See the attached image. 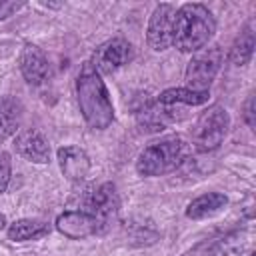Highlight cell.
I'll return each mask as SVG.
<instances>
[{"label":"cell","instance_id":"9a60e30c","mask_svg":"<svg viewBox=\"0 0 256 256\" xmlns=\"http://www.w3.org/2000/svg\"><path fill=\"white\" fill-rule=\"evenodd\" d=\"M22 122V104L12 96H0V142L16 134Z\"/></svg>","mask_w":256,"mask_h":256},{"label":"cell","instance_id":"5bb4252c","mask_svg":"<svg viewBox=\"0 0 256 256\" xmlns=\"http://www.w3.org/2000/svg\"><path fill=\"white\" fill-rule=\"evenodd\" d=\"M228 204L226 194L222 192H206L198 198H194L188 208H186V216L190 220H202V218H210L218 212H222Z\"/></svg>","mask_w":256,"mask_h":256},{"label":"cell","instance_id":"603a6c76","mask_svg":"<svg viewBox=\"0 0 256 256\" xmlns=\"http://www.w3.org/2000/svg\"><path fill=\"white\" fill-rule=\"evenodd\" d=\"M246 256H252V254H246Z\"/></svg>","mask_w":256,"mask_h":256},{"label":"cell","instance_id":"9c48e42d","mask_svg":"<svg viewBox=\"0 0 256 256\" xmlns=\"http://www.w3.org/2000/svg\"><path fill=\"white\" fill-rule=\"evenodd\" d=\"M134 56V48L128 40L124 38H112L106 40L104 44H100L92 56V66L100 72V74H112L116 70H120L122 66H126Z\"/></svg>","mask_w":256,"mask_h":256},{"label":"cell","instance_id":"3957f363","mask_svg":"<svg viewBox=\"0 0 256 256\" xmlns=\"http://www.w3.org/2000/svg\"><path fill=\"white\" fill-rule=\"evenodd\" d=\"M190 154V142L180 134L164 136L148 144L136 160V170L142 176H164L180 168Z\"/></svg>","mask_w":256,"mask_h":256},{"label":"cell","instance_id":"44dd1931","mask_svg":"<svg viewBox=\"0 0 256 256\" xmlns=\"http://www.w3.org/2000/svg\"><path fill=\"white\" fill-rule=\"evenodd\" d=\"M20 8H22V2H0V20L12 16Z\"/></svg>","mask_w":256,"mask_h":256},{"label":"cell","instance_id":"8fae6325","mask_svg":"<svg viewBox=\"0 0 256 256\" xmlns=\"http://www.w3.org/2000/svg\"><path fill=\"white\" fill-rule=\"evenodd\" d=\"M14 148L28 162H34V164L50 162V144L44 138V134L36 128L22 130L14 140Z\"/></svg>","mask_w":256,"mask_h":256},{"label":"cell","instance_id":"e0dca14e","mask_svg":"<svg viewBox=\"0 0 256 256\" xmlns=\"http://www.w3.org/2000/svg\"><path fill=\"white\" fill-rule=\"evenodd\" d=\"M210 92H194L190 88H168L158 96L160 104H170V106H178V104H186V106H198L208 102Z\"/></svg>","mask_w":256,"mask_h":256},{"label":"cell","instance_id":"4fadbf2b","mask_svg":"<svg viewBox=\"0 0 256 256\" xmlns=\"http://www.w3.org/2000/svg\"><path fill=\"white\" fill-rule=\"evenodd\" d=\"M180 112H182V110H180L178 106L154 102V104H146V106L138 112V122H140V126H144L146 130L154 132V130H162V128H166L168 124L180 120V118H182Z\"/></svg>","mask_w":256,"mask_h":256},{"label":"cell","instance_id":"ba28073f","mask_svg":"<svg viewBox=\"0 0 256 256\" xmlns=\"http://www.w3.org/2000/svg\"><path fill=\"white\" fill-rule=\"evenodd\" d=\"M56 230L64 234L70 240H80L88 236L102 234L106 228V222L96 218L94 214H88L84 210H66L56 218Z\"/></svg>","mask_w":256,"mask_h":256},{"label":"cell","instance_id":"5b68a950","mask_svg":"<svg viewBox=\"0 0 256 256\" xmlns=\"http://www.w3.org/2000/svg\"><path fill=\"white\" fill-rule=\"evenodd\" d=\"M224 54L220 50V46H208L198 50L192 60L186 66L184 72V82L186 88L194 90V92H208L210 84L214 82L216 74L220 72Z\"/></svg>","mask_w":256,"mask_h":256},{"label":"cell","instance_id":"ac0fdd59","mask_svg":"<svg viewBox=\"0 0 256 256\" xmlns=\"http://www.w3.org/2000/svg\"><path fill=\"white\" fill-rule=\"evenodd\" d=\"M252 54H254V32L250 26H246L230 48V62L234 66H246Z\"/></svg>","mask_w":256,"mask_h":256},{"label":"cell","instance_id":"30bf717a","mask_svg":"<svg viewBox=\"0 0 256 256\" xmlns=\"http://www.w3.org/2000/svg\"><path fill=\"white\" fill-rule=\"evenodd\" d=\"M20 72L30 86H42L50 78V64L46 54L36 44H24L18 56Z\"/></svg>","mask_w":256,"mask_h":256},{"label":"cell","instance_id":"8992f818","mask_svg":"<svg viewBox=\"0 0 256 256\" xmlns=\"http://www.w3.org/2000/svg\"><path fill=\"white\" fill-rule=\"evenodd\" d=\"M120 204L116 186L112 182H100V184H92L88 188H84V192L78 198V210H84L88 214H94L96 218L108 222L110 216L116 214Z\"/></svg>","mask_w":256,"mask_h":256},{"label":"cell","instance_id":"d6986e66","mask_svg":"<svg viewBox=\"0 0 256 256\" xmlns=\"http://www.w3.org/2000/svg\"><path fill=\"white\" fill-rule=\"evenodd\" d=\"M12 176V160L6 150H0V192H6Z\"/></svg>","mask_w":256,"mask_h":256},{"label":"cell","instance_id":"6da1fadb","mask_svg":"<svg viewBox=\"0 0 256 256\" xmlns=\"http://www.w3.org/2000/svg\"><path fill=\"white\" fill-rule=\"evenodd\" d=\"M76 98L80 106V114L88 128L104 130L114 120V106L108 94V88L102 80V74L86 62L76 78Z\"/></svg>","mask_w":256,"mask_h":256},{"label":"cell","instance_id":"277c9868","mask_svg":"<svg viewBox=\"0 0 256 256\" xmlns=\"http://www.w3.org/2000/svg\"><path fill=\"white\" fill-rule=\"evenodd\" d=\"M228 128H230V114L226 112L224 106L214 104L198 116L192 128V146L198 152H212L222 144Z\"/></svg>","mask_w":256,"mask_h":256},{"label":"cell","instance_id":"2e32d148","mask_svg":"<svg viewBox=\"0 0 256 256\" xmlns=\"http://www.w3.org/2000/svg\"><path fill=\"white\" fill-rule=\"evenodd\" d=\"M50 232V226L42 220H32V218H22L16 220L8 226V238L14 242H24V240H36L42 238Z\"/></svg>","mask_w":256,"mask_h":256},{"label":"cell","instance_id":"52a82bcc","mask_svg":"<svg viewBox=\"0 0 256 256\" xmlns=\"http://www.w3.org/2000/svg\"><path fill=\"white\" fill-rule=\"evenodd\" d=\"M174 16H176V8L172 4H158L150 14L148 28H146V42L152 50L162 52L172 46Z\"/></svg>","mask_w":256,"mask_h":256},{"label":"cell","instance_id":"ffe728a7","mask_svg":"<svg viewBox=\"0 0 256 256\" xmlns=\"http://www.w3.org/2000/svg\"><path fill=\"white\" fill-rule=\"evenodd\" d=\"M244 120H246V124H248L250 128L256 124V112H254V96H250V98L246 100V104H244Z\"/></svg>","mask_w":256,"mask_h":256},{"label":"cell","instance_id":"7a4b0ae2","mask_svg":"<svg viewBox=\"0 0 256 256\" xmlns=\"http://www.w3.org/2000/svg\"><path fill=\"white\" fill-rule=\"evenodd\" d=\"M216 32V20L204 4H182L174 16V40L180 52H198L208 46Z\"/></svg>","mask_w":256,"mask_h":256},{"label":"cell","instance_id":"7402d4cb","mask_svg":"<svg viewBox=\"0 0 256 256\" xmlns=\"http://www.w3.org/2000/svg\"><path fill=\"white\" fill-rule=\"evenodd\" d=\"M6 224H8V222H6V216L0 212V230H2V228H6Z\"/></svg>","mask_w":256,"mask_h":256},{"label":"cell","instance_id":"7c38bea8","mask_svg":"<svg viewBox=\"0 0 256 256\" xmlns=\"http://www.w3.org/2000/svg\"><path fill=\"white\" fill-rule=\"evenodd\" d=\"M60 170L66 180L70 182H82L90 174V158L88 154L78 146H62L56 152Z\"/></svg>","mask_w":256,"mask_h":256}]
</instances>
